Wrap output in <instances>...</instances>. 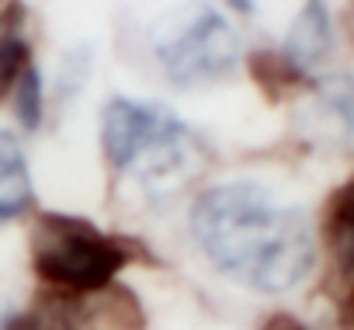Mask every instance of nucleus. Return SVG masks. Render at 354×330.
<instances>
[{
	"mask_svg": "<svg viewBox=\"0 0 354 330\" xmlns=\"http://www.w3.org/2000/svg\"><path fill=\"white\" fill-rule=\"evenodd\" d=\"M101 149L115 171H136L146 185L188 174L198 139L170 111L129 98H111L101 111Z\"/></svg>",
	"mask_w": 354,
	"mask_h": 330,
	"instance_id": "obj_2",
	"label": "nucleus"
},
{
	"mask_svg": "<svg viewBox=\"0 0 354 330\" xmlns=\"http://www.w3.org/2000/svg\"><path fill=\"white\" fill-rule=\"evenodd\" d=\"M326 247L333 254L337 278L347 282V295L340 306L354 320V181L340 188L326 209Z\"/></svg>",
	"mask_w": 354,
	"mask_h": 330,
	"instance_id": "obj_6",
	"label": "nucleus"
},
{
	"mask_svg": "<svg viewBox=\"0 0 354 330\" xmlns=\"http://www.w3.org/2000/svg\"><path fill=\"white\" fill-rule=\"evenodd\" d=\"M333 49V28H330V11L323 0H306V8L299 11L288 39H285V49H281V59L299 73V77H309L316 66L326 63Z\"/></svg>",
	"mask_w": 354,
	"mask_h": 330,
	"instance_id": "obj_5",
	"label": "nucleus"
},
{
	"mask_svg": "<svg viewBox=\"0 0 354 330\" xmlns=\"http://www.w3.org/2000/svg\"><path fill=\"white\" fill-rule=\"evenodd\" d=\"M0 330H73V323L56 309H18L0 302Z\"/></svg>",
	"mask_w": 354,
	"mask_h": 330,
	"instance_id": "obj_10",
	"label": "nucleus"
},
{
	"mask_svg": "<svg viewBox=\"0 0 354 330\" xmlns=\"http://www.w3.org/2000/svg\"><path fill=\"white\" fill-rule=\"evenodd\" d=\"M32 66V49L25 39V11L11 4L0 15V98H8L21 73Z\"/></svg>",
	"mask_w": 354,
	"mask_h": 330,
	"instance_id": "obj_8",
	"label": "nucleus"
},
{
	"mask_svg": "<svg viewBox=\"0 0 354 330\" xmlns=\"http://www.w3.org/2000/svg\"><path fill=\"white\" fill-rule=\"evenodd\" d=\"M108 299H101L91 309L87 327L91 330H142V316H139V299H132L122 288H104Z\"/></svg>",
	"mask_w": 354,
	"mask_h": 330,
	"instance_id": "obj_9",
	"label": "nucleus"
},
{
	"mask_svg": "<svg viewBox=\"0 0 354 330\" xmlns=\"http://www.w3.org/2000/svg\"><path fill=\"white\" fill-rule=\"evenodd\" d=\"M15 87H18V122L25 129H39V122H42V77H39V70L28 66Z\"/></svg>",
	"mask_w": 354,
	"mask_h": 330,
	"instance_id": "obj_11",
	"label": "nucleus"
},
{
	"mask_svg": "<svg viewBox=\"0 0 354 330\" xmlns=\"http://www.w3.org/2000/svg\"><path fill=\"white\" fill-rule=\"evenodd\" d=\"M125 261V247L87 219L49 212L32 226V264L56 288L104 292L111 288Z\"/></svg>",
	"mask_w": 354,
	"mask_h": 330,
	"instance_id": "obj_3",
	"label": "nucleus"
},
{
	"mask_svg": "<svg viewBox=\"0 0 354 330\" xmlns=\"http://www.w3.org/2000/svg\"><path fill=\"white\" fill-rule=\"evenodd\" d=\"M32 174L18 136L0 129V219H18L32 209Z\"/></svg>",
	"mask_w": 354,
	"mask_h": 330,
	"instance_id": "obj_7",
	"label": "nucleus"
},
{
	"mask_svg": "<svg viewBox=\"0 0 354 330\" xmlns=\"http://www.w3.org/2000/svg\"><path fill=\"white\" fill-rule=\"evenodd\" d=\"M226 4H230V8H236V11H243V15H247V11H254V0H226Z\"/></svg>",
	"mask_w": 354,
	"mask_h": 330,
	"instance_id": "obj_12",
	"label": "nucleus"
},
{
	"mask_svg": "<svg viewBox=\"0 0 354 330\" xmlns=\"http://www.w3.org/2000/svg\"><path fill=\"white\" fill-rule=\"evenodd\" d=\"M153 53L174 87H202L236 70L240 39L219 11L188 4L160 18L153 32Z\"/></svg>",
	"mask_w": 354,
	"mask_h": 330,
	"instance_id": "obj_4",
	"label": "nucleus"
},
{
	"mask_svg": "<svg viewBox=\"0 0 354 330\" xmlns=\"http://www.w3.org/2000/svg\"><path fill=\"white\" fill-rule=\"evenodd\" d=\"M192 233L216 271L264 295L292 292L316 261L306 212L254 181L209 188L195 202Z\"/></svg>",
	"mask_w": 354,
	"mask_h": 330,
	"instance_id": "obj_1",
	"label": "nucleus"
}]
</instances>
